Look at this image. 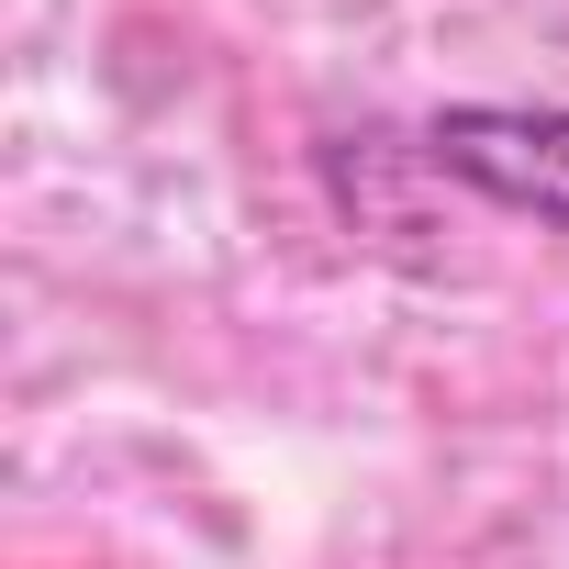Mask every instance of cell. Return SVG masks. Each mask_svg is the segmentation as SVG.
Listing matches in <instances>:
<instances>
[{
    "mask_svg": "<svg viewBox=\"0 0 569 569\" xmlns=\"http://www.w3.org/2000/svg\"><path fill=\"white\" fill-rule=\"evenodd\" d=\"M425 157L491 212L569 234V101H447L425 123Z\"/></svg>",
    "mask_w": 569,
    "mask_h": 569,
    "instance_id": "obj_1",
    "label": "cell"
}]
</instances>
